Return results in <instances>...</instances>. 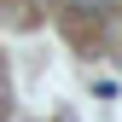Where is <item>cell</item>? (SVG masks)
I'll use <instances>...</instances> for the list:
<instances>
[{
	"label": "cell",
	"instance_id": "6da1fadb",
	"mask_svg": "<svg viewBox=\"0 0 122 122\" xmlns=\"http://www.w3.org/2000/svg\"><path fill=\"white\" fill-rule=\"evenodd\" d=\"M70 6H81V12H93V6H105V0H70Z\"/></svg>",
	"mask_w": 122,
	"mask_h": 122
}]
</instances>
